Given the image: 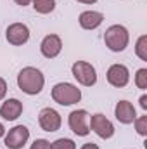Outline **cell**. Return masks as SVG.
<instances>
[{
	"mask_svg": "<svg viewBox=\"0 0 147 149\" xmlns=\"http://www.w3.org/2000/svg\"><path fill=\"white\" fill-rule=\"evenodd\" d=\"M106 78H107L109 85L116 87V88H123V87H126L128 81H130V71H128V68H126L125 64L116 63V64L109 66V70H107V73H106Z\"/></svg>",
	"mask_w": 147,
	"mask_h": 149,
	"instance_id": "obj_10",
	"label": "cell"
},
{
	"mask_svg": "<svg viewBox=\"0 0 147 149\" xmlns=\"http://www.w3.org/2000/svg\"><path fill=\"white\" fill-rule=\"evenodd\" d=\"M50 149H76L73 139H68V137H61L54 142H50Z\"/></svg>",
	"mask_w": 147,
	"mask_h": 149,
	"instance_id": "obj_17",
	"label": "cell"
},
{
	"mask_svg": "<svg viewBox=\"0 0 147 149\" xmlns=\"http://www.w3.org/2000/svg\"><path fill=\"white\" fill-rule=\"evenodd\" d=\"M61 50H62V40H61L59 35H54V33L52 35H47V37L42 40V43H40V52L47 59L57 57L61 54Z\"/></svg>",
	"mask_w": 147,
	"mask_h": 149,
	"instance_id": "obj_11",
	"label": "cell"
},
{
	"mask_svg": "<svg viewBox=\"0 0 147 149\" xmlns=\"http://www.w3.org/2000/svg\"><path fill=\"white\" fill-rule=\"evenodd\" d=\"M78 21H80V26L83 30H95V28H99L102 24L104 14L97 12V10H85V12L80 14Z\"/></svg>",
	"mask_w": 147,
	"mask_h": 149,
	"instance_id": "obj_14",
	"label": "cell"
},
{
	"mask_svg": "<svg viewBox=\"0 0 147 149\" xmlns=\"http://www.w3.org/2000/svg\"><path fill=\"white\" fill-rule=\"evenodd\" d=\"M88 125H90V130H92L95 135H99L101 139H104V141H106V139H111V137L114 135V132H116L112 121H111L109 118H106L104 114H101V113L92 114Z\"/></svg>",
	"mask_w": 147,
	"mask_h": 149,
	"instance_id": "obj_6",
	"label": "cell"
},
{
	"mask_svg": "<svg viewBox=\"0 0 147 149\" xmlns=\"http://www.w3.org/2000/svg\"><path fill=\"white\" fill-rule=\"evenodd\" d=\"M52 99L61 106H73L81 101V90L73 83L61 81L52 87Z\"/></svg>",
	"mask_w": 147,
	"mask_h": 149,
	"instance_id": "obj_2",
	"label": "cell"
},
{
	"mask_svg": "<svg viewBox=\"0 0 147 149\" xmlns=\"http://www.w3.org/2000/svg\"><path fill=\"white\" fill-rule=\"evenodd\" d=\"M130 33L123 24H112L104 33V43L111 52H123L128 47Z\"/></svg>",
	"mask_w": 147,
	"mask_h": 149,
	"instance_id": "obj_3",
	"label": "cell"
},
{
	"mask_svg": "<svg viewBox=\"0 0 147 149\" xmlns=\"http://www.w3.org/2000/svg\"><path fill=\"white\" fill-rule=\"evenodd\" d=\"M88 121H90V114H88L87 109H74L68 116V123H69L71 132L80 135V137H87L90 134Z\"/></svg>",
	"mask_w": 147,
	"mask_h": 149,
	"instance_id": "obj_5",
	"label": "cell"
},
{
	"mask_svg": "<svg viewBox=\"0 0 147 149\" xmlns=\"http://www.w3.org/2000/svg\"><path fill=\"white\" fill-rule=\"evenodd\" d=\"M133 123H135V130H137V134L142 135V137H146L147 135V114L135 118Z\"/></svg>",
	"mask_w": 147,
	"mask_h": 149,
	"instance_id": "obj_19",
	"label": "cell"
},
{
	"mask_svg": "<svg viewBox=\"0 0 147 149\" xmlns=\"http://www.w3.org/2000/svg\"><path fill=\"white\" fill-rule=\"evenodd\" d=\"M139 102H140V108H142L144 111H147V95H146V94L139 99Z\"/></svg>",
	"mask_w": 147,
	"mask_h": 149,
	"instance_id": "obj_22",
	"label": "cell"
},
{
	"mask_svg": "<svg viewBox=\"0 0 147 149\" xmlns=\"http://www.w3.org/2000/svg\"><path fill=\"white\" fill-rule=\"evenodd\" d=\"M23 113V102L19 99H7L0 106V116L7 121H14L21 116Z\"/></svg>",
	"mask_w": 147,
	"mask_h": 149,
	"instance_id": "obj_13",
	"label": "cell"
},
{
	"mask_svg": "<svg viewBox=\"0 0 147 149\" xmlns=\"http://www.w3.org/2000/svg\"><path fill=\"white\" fill-rule=\"evenodd\" d=\"M135 54L142 59L147 61V35H140L137 43H135Z\"/></svg>",
	"mask_w": 147,
	"mask_h": 149,
	"instance_id": "obj_16",
	"label": "cell"
},
{
	"mask_svg": "<svg viewBox=\"0 0 147 149\" xmlns=\"http://www.w3.org/2000/svg\"><path fill=\"white\" fill-rule=\"evenodd\" d=\"M80 149H99V146L94 144V142H87V144H83Z\"/></svg>",
	"mask_w": 147,
	"mask_h": 149,
	"instance_id": "obj_23",
	"label": "cell"
},
{
	"mask_svg": "<svg viewBox=\"0 0 147 149\" xmlns=\"http://www.w3.org/2000/svg\"><path fill=\"white\" fill-rule=\"evenodd\" d=\"M31 3L38 14H50L55 9V0H33Z\"/></svg>",
	"mask_w": 147,
	"mask_h": 149,
	"instance_id": "obj_15",
	"label": "cell"
},
{
	"mask_svg": "<svg viewBox=\"0 0 147 149\" xmlns=\"http://www.w3.org/2000/svg\"><path fill=\"white\" fill-rule=\"evenodd\" d=\"M114 116H116V120H118L119 123L130 125V123H133L135 118H137L135 106H133L132 102H128V101H119V102L116 104V108H114Z\"/></svg>",
	"mask_w": 147,
	"mask_h": 149,
	"instance_id": "obj_12",
	"label": "cell"
},
{
	"mask_svg": "<svg viewBox=\"0 0 147 149\" xmlns=\"http://www.w3.org/2000/svg\"><path fill=\"white\" fill-rule=\"evenodd\" d=\"M71 73H73L74 80L80 85H83V87H92V85L97 83V71L87 61H76V63H73Z\"/></svg>",
	"mask_w": 147,
	"mask_h": 149,
	"instance_id": "obj_4",
	"label": "cell"
},
{
	"mask_svg": "<svg viewBox=\"0 0 147 149\" xmlns=\"http://www.w3.org/2000/svg\"><path fill=\"white\" fill-rule=\"evenodd\" d=\"M14 2H16L17 5H21V7H26V5H30L33 0H14Z\"/></svg>",
	"mask_w": 147,
	"mask_h": 149,
	"instance_id": "obj_24",
	"label": "cell"
},
{
	"mask_svg": "<svg viewBox=\"0 0 147 149\" xmlns=\"http://www.w3.org/2000/svg\"><path fill=\"white\" fill-rule=\"evenodd\" d=\"M3 135H5V127H3V125L0 123V139H2Z\"/></svg>",
	"mask_w": 147,
	"mask_h": 149,
	"instance_id": "obj_26",
	"label": "cell"
},
{
	"mask_svg": "<svg viewBox=\"0 0 147 149\" xmlns=\"http://www.w3.org/2000/svg\"><path fill=\"white\" fill-rule=\"evenodd\" d=\"M5 94H7V81L3 78H0V101L5 97Z\"/></svg>",
	"mask_w": 147,
	"mask_h": 149,
	"instance_id": "obj_21",
	"label": "cell"
},
{
	"mask_svg": "<svg viewBox=\"0 0 147 149\" xmlns=\"http://www.w3.org/2000/svg\"><path fill=\"white\" fill-rule=\"evenodd\" d=\"M5 38L10 45H16V47L24 45L30 40V28L24 23H12L5 30Z\"/></svg>",
	"mask_w": 147,
	"mask_h": 149,
	"instance_id": "obj_8",
	"label": "cell"
},
{
	"mask_svg": "<svg viewBox=\"0 0 147 149\" xmlns=\"http://www.w3.org/2000/svg\"><path fill=\"white\" fill-rule=\"evenodd\" d=\"M43 85H45V76L38 68L26 66L17 74V87L26 95H38L43 90Z\"/></svg>",
	"mask_w": 147,
	"mask_h": 149,
	"instance_id": "obj_1",
	"label": "cell"
},
{
	"mask_svg": "<svg viewBox=\"0 0 147 149\" xmlns=\"http://www.w3.org/2000/svg\"><path fill=\"white\" fill-rule=\"evenodd\" d=\"M30 139V130L24 125H16L5 134V146L9 149H23Z\"/></svg>",
	"mask_w": 147,
	"mask_h": 149,
	"instance_id": "obj_9",
	"label": "cell"
},
{
	"mask_svg": "<svg viewBox=\"0 0 147 149\" xmlns=\"http://www.w3.org/2000/svg\"><path fill=\"white\" fill-rule=\"evenodd\" d=\"M135 85L140 90H146L147 88V68L137 70V73H135Z\"/></svg>",
	"mask_w": 147,
	"mask_h": 149,
	"instance_id": "obj_18",
	"label": "cell"
},
{
	"mask_svg": "<svg viewBox=\"0 0 147 149\" xmlns=\"http://www.w3.org/2000/svg\"><path fill=\"white\" fill-rule=\"evenodd\" d=\"M30 149H50V142L47 139H37Z\"/></svg>",
	"mask_w": 147,
	"mask_h": 149,
	"instance_id": "obj_20",
	"label": "cell"
},
{
	"mask_svg": "<svg viewBox=\"0 0 147 149\" xmlns=\"http://www.w3.org/2000/svg\"><path fill=\"white\" fill-rule=\"evenodd\" d=\"M38 123L43 132H57L62 125V118L54 108H43L38 113Z\"/></svg>",
	"mask_w": 147,
	"mask_h": 149,
	"instance_id": "obj_7",
	"label": "cell"
},
{
	"mask_svg": "<svg viewBox=\"0 0 147 149\" xmlns=\"http://www.w3.org/2000/svg\"><path fill=\"white\" fill-rule=\"evenodd\" d=\"M76 2H80V3H87V5H92V3H95L97 0H76Z\"/></svg>",
	"mask_w": 147,
	"mask_h": 149,
	"instance_id": "obj_25",
	"label": "cell"
}]
</instances>
